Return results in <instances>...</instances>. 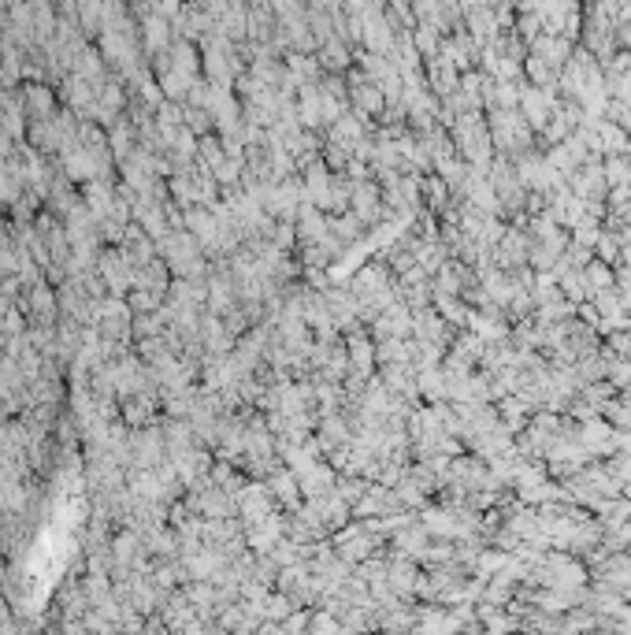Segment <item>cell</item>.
<instances>
[{"mask_svg":"<svg viewBox=\"0 0 631 635\" xmlns=\"http://www.w3.org/2000/svg\"><path fill=\"white\" fill-rule=\"evenodd\" d=\"M591 279H594L598 287H605V283H610V271H605L601 264H594V268H591Z\"/></svg>","mask_w":631,"mask_h":635,"instance_id":"cell-1","label":"cell"}]
</instances>
